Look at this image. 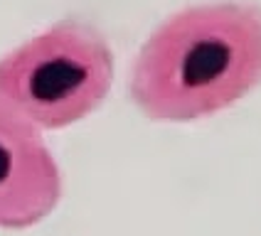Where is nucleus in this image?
Returning <instances> with one entry per match:
<instances>
[{"mask_svg":"<svg viewBox=\"0 0 261 236\" xmlns=\"http://www.w3.org/2000/svg\"><path fill=\"white\" fill-rule=\"evenodd\" d=\"M261 86V5L217 0L165 17L133 59L128 96L148 121L195 123Z\"/></svg>","mask_w":261,"mask_h":236,"instance_id":"nucleus-1","label":"nucleus"},{"mask_svg":"<svg viewBox=\"0 0 261 236\" xmlns=\"http://www.w3.org/2000/svg\"><path fill=\"white\" fill-rule=\"evenodd\" d=\"M114 84V49L101 29L64 17L0 57V116L59 131L91 116Z\"/></svg>","mask_w":261,"mask_h":236,"instance_id":"nucleus-2","label":"nucleus"},{"mask_svg":"<svg viewBox=\"0 0 261 236\" xmlns=\"http://www.w3.org/2000/svg\"><path fill=\"white\" fill-rule=\"evenodd\" d=\"M62 199V172L42 133L0 116V229L44 221Z\"/></svg>","mask_w":261,"mask_h":236,"instance_id":"nucleus-3","label":"nucleus"}]
</instances>
